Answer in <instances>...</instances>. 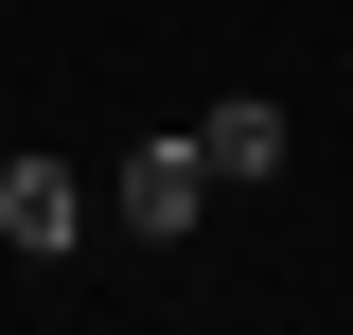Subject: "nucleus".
<instances>
[{
    "mask_svg": "<svg viewBox=\"0 0 353 335\" xmlns=\"http://www.w3.org/2000/svg\"><path fill=\"white\" fill-rule=\"evenodd\" d=\"M0 247L18 265H71L88 247V176L71 159H0Z\"/></svg>",
    "mask_w": 353,
    "mask_h": 335,
    "instance_id": "f03ea898",
    "label": "nucleus"
},
{
    "mask_svg": "<svg viewBox=\"0 0 353 335\" xmlns=\"http://www.w3.org/2000/svg\"><path fill=\"white\" fill-rule=\"evenodd\" d=\"M106 212H124V247H194V212H212L194 124H176V141H124V159H106Z\"/></svg>",
    "mask_w": 353,
    "mask_h": 335,
    "instance_id": "f257e3e1",
    "label": "nucleus"
},
{
    "mask_svg": "<svg viewBox=\"0 0 353 335\" xmlns=\"http://www.w3.org/2000/svg\"><path fill=\"white\" fill-rule=\"evenodd\" d=\"M194 159H212V194H265V176L301 159V124H283L265 88H230V106H194Z\"/></svg>",
    "mask_w": 353,
    "mask_h": 335,
    "instance_id": "7ed1b4c3",
    "label": "nucleus"
}]
</instances>
